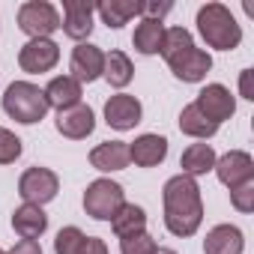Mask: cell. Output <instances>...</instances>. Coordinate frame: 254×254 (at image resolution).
Segmentation results:
<instances>
[{"mask_svg":"<svg viewBox=\"0 0 254 254\" xmlns=\"http://www.w3.org/2000/svg\"><path fill=\"white\" fill-rule=\"evenodd\" d=\"M93 129H96V114H93L90 105L78 102V105H72V108L57 111V132H60L63 138L81 141V138H87Z\"/></svg>","mask_w":254,"mask_h":254,"instance_id":"obj_11","label":"cell"},{"mask_svg":"<svg viewBox=\"0 0 254 254\" xmlns=\"http://www.w3.org/2000/svg\"><path fill=\"white\" fill-rule=\"evenodd\" d=\"M12 230L21 236V239H39L45 230H48V215L42 206L36 203H21L15 212H12Z\"/></svg>","mask_w":254,"mask_h":254,"instance_id":"obj_17","label":"cell"},{"mask_svg":"<svg viewBox=\"0 0 254 254\" xmlns=\"http://www.w3.org/2000/svg\"><path fill=\"white\" fill-rule=\"evenodd\" d=\"M162 39H165V24L153 21V18H141L132 36V45L141 54H159L162 51Z\"/></svg>","mask_w":254,"mask_h":254,"instance_id":"obj_25","label":"cell"},{"mask_svg":"<svg viewBox=\"0 0 254 254\" xmlns=\"http://www.w3.org/2000/svg\"><path fill=\"white\" fill-rule=\"evenodd\" d=\"M156 254H177V251H174V248H159Z\"/></svg>","mask_w":254,"mask_h":254,"instance_id":"obj_35","label":"cell"},{"mask_svg":"<svg viewBox=\"0 0 254 254\" xmlns=\"http://www.w3.org/2000/svg\"><path fill=\"white\" fill-rule=\"evenodd\" d=\"M156 251H159V245H156V239L147 230L120 239V254H156Z\"/></svg>","mask_w":254,"mask_h":254,"instance_id":"obj_28","label":"cell"},{"mask_svg":"<svg viewBox=\"0 0 254 254\" xmlns=\"http://www.w3.org/2000/svg\"><path fill=\"white\" fill-rule=\"evenodd\" d=\"M194 105H197V111H200L206 120H212L215 126H221L224 120H230V117L236 114V99H233V93H230L224 84H206V87L197 93Z\"/></svg>","mask_w":254,"mask_h":254,"instance_id":"obj_7","label":"cell"},{"mask_svg":"<svg viewBox=\"0 0 254 254\" xmlns=\"http://www.w3.org/2000/svg\"><path fill=\"white\" fill-rule=\"evenodd\" d=\"M90 165L102 174H114V171H126L132 165L129 159V144L126 141H105L99 147L90 150Z\"/></svg>","mask_w":254,"mask_h":254,"instance_id":"obj_15","label":"cell"},{"mask_svg":"<svg viewBox=\"0 0 254 254\" xmlns=\"http://www.w3.org/2000/svg\"><path fill=\"white\" fill-rule=\"evenodd\" d=\"M42 93H45L48 108H57V111L78 105V102H81V96H84V93H81V84H78L72 75H57V78H51V81H48V87H45Z\"/></svg>","mask_w":254,"mask_h":254,"instance_id":"obj_19","label":"cell"},{"mask_svg":"<svg viewBox=\"0 0 254 254\" xmlns=\"http://www.w3.org/2000/svg\"><path fill=\"white\" fill-rule=\"evenodd\" d=\"M6 254H42V245L36 242V239H21L12 251H6Z\"/></svg>","mask_w":254,"mask_h":254,"instance_id":"obj_33","label":"cell"},{"mask_svg":"<svg viewBox=\"0 0 254 254\" xmlns=\"http://www.w3.org/2000/svg\"><path fill=\"white\" fill-rule=\"evenodd\" d=\"M215 150L209 147V144H191L189 150H183V159H180V168H183V174L186 177H203V174H209L212 168H215Z\"/></svg>","mask_w":254,"mask_h":254,"instance_id":"obj_21","label":"cell"},{"mask_svg":"<svg viewBox=\"0 0 254 254\" xmlns=\"http://www.w3.org/2000/svg\"><path fill=\"white\" fill-rule=\"evenodd\" d=\"M180 132H183V135H189V138L206 141V138H212V135L218 132V126H215L212 120H206V117L197 111V105L191 102V105H186V108H183V114H180Z\"/></svg>","mask_w":254,"mask_h":254,"instance_id":"obj_24","label":"cell"},{"mask_svg":"<svg viewBox=\"0 0 254 254\" xmlns=\"http://www.w3.org/2000/svg\"><path fill=\"white\" fill-rule=\"evenodd\" d=\"M21 156V138L9 129H0V165H9Z\"/></svg>","mask_w":254,"mask_h":254,"instance_id":"obj_29","label":"cell"},{"mask_svg":"<svg viewBox=\"0 0 254 254\" xmlns=\"http://www.w3.org/2000/svg\"><path fill=\"white\" fill-rule=\"evenodd\" d=\"M18 27L30 39H51V33L60 30V15L48 0H27L18 6Z\"/></svg>","mask_w":254,"mask_h":254,"instance_id":"obj_5","label":"cell"},{"mask_svg":"<svg viewBox=\"0 0 254 254\" xmlns=\"http://www.w3.org/2000/svg\"><path fill=\"white\" fill-rule=\"evenodd\" d=\"M189 48H194V39L186 27H165V39H162V51H159L165 57V63H171L174 57H180Z\"/></svg>","mask_w":254,"mask_h":254,"instance_id":"obj_26","label":"cell"},{"mask_svg":"<svg viewBox=\"0 0 254 254\" xmlns=\"http://www.w3.org/2000/svg\"><path fill=\"white\" fill-rule=\"evenodd\" d=\"M162 200H165V227L174 236H194L203 221V200L197 180L186 174L171 177L162 189Z\"/></svg>","mask_w":254,"mask_h":254,"instance_id":"obj_1","label":"cell"},{"mask_svg":"<svg viewBox=\"0 0 254 254\" xmlns=\"http://www.w3.org/2000/svg\"><path fill=\"white\" fill-rule=\"evenodd\" d=\"M111 227L117 233V239H126V236H135V233H144L147 227V212L135 203H123L117 209V215L111 218Z\"/></svg>","mask_w":254,"mask_h":254,"instance_id":"obj_22","label":"cell"},{"mask_svg":"<svg viewBox=\"0 0 254 254\" xmlns=\"http://www.w3.org/2000/svg\"><path fill=\"white\" fill-rule=\"evenodd\" d=\"M132 75H135V66H132V60H129V54H126V51H108V54H105L102 78H105L111 87L123 90L126 84L132 81Z\"/></svg>","mask_w":254,"mask_h":254,"instance_id":"obj_23","label":"cell"},{"mask_svg":"<svg viewBox=\"0 0 254 254\" xmlns=\"http://www.w3.org/2000/svg\"><path fill=\"white\" fill-rule=\"evenodd\" d=\"M84 242H87V236L81 233V227L69 224V227H63V230L57 233V239H54V254H81Z\"/></svg>","mask_w":254,"mask_h":254,"instance_id":"obj_27","label":"cell"},{"mask_svg":"<svg viewBox=\"0 0 254 254\" xmlns=\"http://www.w3.org/2000/svg\"><path fill=\"white\" fill-rule=\"evenodd\" d=\"M93 12H96V6L87 3V0H66L63 3V21H60L63 33L75 42H84L93 33Z\"/></svg>","mask_w":254,"mask_h":254,"instance_id":"obj_13","label":"cell"},{"mask_svg":"<svg viewBox=\"0 0 254 254\" xmlns=\"http://www.w3.org/2000/svg\"><path fill=\"white\" fill-rule=\"evenodd\" d=\"M57 191H60V180H57V174L51 168H39V165L36 168H27L21 174V180H18V194H21L24 203L42 206V203L54 200Z\"/></svg>","mask_w":254,"mask_h":254,"instance_id":"obj_6","label":"cell"},{"mask_svg":"<svg viewBox=\"0 0 254 254\" xmlns=\"http://www.w3.org/2000/svg\"><path fill=\"white\" fill-rule=\"evenodd\" d=\"M242 248H245V236L233 224H215L203 239L206 254H242Z\"/></svg>","mask_w":254,"mask_h":254,"instance_id":"obj_18","label":"cell"},{"mask_svg":"<svg viewBox=\"0 0 254 254\" xmlns=\"http://www.w3.org/2000/svg\"><path fill=\"white\" fill-rule=\"evenodd\" d=\"M174 9V3L171 0H162V3H156V0H144V9H141V15L144 18H153V21H162L168 12Z\"/></svg>","mask_w":254,"mask_h":254,"instance_id":"obj_31","label":"cell"},{"mask_svg":"<svg viewBox=\"0 0 254 254\" xmlns=\"http://www.w3.org/2000/svg\"><path fill=\"white\" fill-rule=\"evenodd\" d=\"M144 9V0H102L96 6V12L102 15V21L114 30H120L123 24H129V18L141 15Z\"/></svg>","mask_w":254,"mask_h":254,"instance_id":"obj_20","label":"cell"},{"mask_svg":"<svg viewBox=\"0 0 254 254\" xmlns=\"http://www.w3.org/2000/svg\"><path fill=\"white\" fill-rule=\"evenodd\" d=\"M69 69H72V78H75L78 84H93L96 78H102V69H105V51H102L99 45L81 42V45L72 51Z\"/></svg>","mask_w":254,"mask_h":254,"instance_id":"obj_12","label":"cell"},{"mask_svg":"<svg viewBox=\"0 0 254 254\" xmlns=\"http://www.w3.org/2000/svg\"><path fill=\"white\" fill-rule=\"evenodd\" d=\"M57 60H60V45L54 39H30L18 51V66L30 75L51 72L57 66Z\"/></svg>","mask_w":254,"mask_h":254,"instance_id":"obj_8","label":"cell"},{"mask_svg":"<svg viewBox=\"0 0 254 254\" xmlns=\"http://www.w3.org/2000/svg\"><path fill=\"white\" fill-rule=\"evenodd\" d=\"M168 156V138L162 135H141L129 144V159L138 168H156Z\"/></svg>","mask_w":254,"mask_h":254,"instance_id":"obj_16","label":"cell"},{"mask_svg":"<svg viewBox=\"0 0 254 254\" xmlns=\"http://www.w3.org/2000/svg\"><path fill=\"white\" fill-rule=\"evenodd\" d=\"M81 254H108V245H105V239H99V236H87Z\"/></svg>","mask_w":254,"mask_h":254,"instance_id":"obj_32","label":"cell"},{"mask_svg":"<svg viewBox=\"0 0 254 254\" xmlns=\"http://www.w3.org/2000/svg\"><path fill=\"white\" fill-rule=\"evenodd\" d=\"M197 30L203 42L215 51H233L242 42V27L224 3H206L197 9Z\"/></svg>","mask_w":254,"mask_h":254,"instance_id":"obj_2","label":"cell"},{"mask_svg":"<svg viewBox=\"0 0 254 254\" xmlns=\"http://www.w3.org/2000/svg\"><path fill=\"white\" fill-rule=\"evenodd\" d=\"M123 203H126L123 186L114 183V180H105V177L102 180H93L87 186V191H84V209L96 221H111Z\"/></svg>","mask_w":254,"mask_h":254,"instance_id":"obj_4","label":"cell"},{"mask_svg":"<svg viewBox=\"0 0 254 254\" xmlns=\"http://www.w3.org/2000/svg\"><path fill=\"white\" fill-rule=\"evenodd\" d=\"M3 111L15 123L33 126V123H39L48 114V102H45V93L36 84H30V81H12L6 87V93H3Z\"/></svg>","mask_w":254,"mask_h":254,"instance_id":"obj_3","label":"cell"},{"mask_svg":"<svg viewBox=\"0 0 254 254\" xmlns=\"http://www.w3.org/2000/svg\"><path fill=\"white\" fill-rule=\"evenodd\" d=\"M168 66H171V72H174L180 81L197 84V81H203L206 72L212 69V57H209L206 51H200V48H189V51H183L180 57H174Z\"/></svg>","mask_w":254,"mask_h":254,"instance_id":"obj_14","label":"cell"},{"mask_svg":"<svg viewBox=\"0 0 254 254\" xmlns=\"http://www.w3.org/2000/svg\"><path fill=\"white\" fill-rule=\"evenodd\" d=\"M141 114H144L141 102L135 96H129V93H117V96H111L105 102V123L111 126V129H117V132L135 129V126L141 123Z\"/></svg>","mask_w":254,"mask_h":254,"instance_id":"obj_9","label":"cell"},{"mask_svg":"<svg viewBox=\"0 0 254 254\" xmlns=\"http://www.w3.org/2000/svg\"><path fill=\"white\" fill-rule=\"evenodd\" d=\"M251 69H245L242 75H239V93H242V99H254V87H251Z\"/></svg>","mask_w":254,"mask_h":254,"instance_id":"obj_34","label":"cell"},{"mask_svg":"<svg viewBox=\"0 0 254 254\" xmlns=\"http://www.w3.org/2000/svg\"><path fill=\"white\" fill-rule=\"evenodd\" d=\"M0 254H6V251H3V248H0Z\"/></svg>","mask_w":254,"mask_h":254,"instance_id":"obj_36","label":"cell"},{"mask_svg":"<svg viewBox=\"0 0 254 254\" xmlns=\"http://www.w3.org/2000/svg\"><path fill=\"white\" fill-rule=\"evenodd\" d=\"M215 177L227 186V189H236L239 183H248L254 180V159L245 153V150H230L224 153L221 159H215Z\"/></svg>","mask_w":254,"mask_h":254,"instance_id":"obj_10","label":"cell"},{"mask_svg":"<svg viewBox=\"0 0 254 254\" xmlns=\"http://www.w3.org/2000/svg\"><path fill=\"white\" fill-rule=\"evenodd\" d=\"M230 203H233V209H239V212H251V209H254V180L239 183L236 189H230Z\"/></svg>","mask_w":254,"mask_h":254,"instance_id":"obj_30","label":"cell"}]
</instances>
